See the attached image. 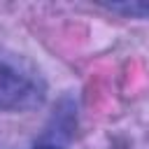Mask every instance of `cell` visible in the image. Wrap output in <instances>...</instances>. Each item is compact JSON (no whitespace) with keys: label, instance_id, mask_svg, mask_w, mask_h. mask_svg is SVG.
<instances>
[{"label":"cell","instance_id":"cell-1","mask_svg":"<svg viewBox=\"0 0 149 149\" xmlns=\"http://www.w3.org/2000/svg\"><path fill=\"white\" fill-rule=\"evenodd\" d=\"M47 98V81L37 65L21 54L0 49V109H35Z\"/></svg>","mask_w":149,"mask_h":149},{"label":"cell","instance_id":"cell-2","mask_svg":"<svg viewBox=\"0 0 149 149\" xmlns=\"http://www.w3.org/2000/svg\"><path fill=\"white\" fill-rule=\"evenodd\" d=\"M105 7L112 9V12H123L128 16H137V19L147 16V12H149V5L147 2H109Z\"/></svg>","mask_w":149,"mask_h":149},{"label":"cell","instance_id":"cell-3","mask_svg":"<svg viewBox=\"0 0 149 149\" xmlns=\"http://www.w3.org/2000/svg\"><path fill=\"white\" fill-rule=\"evenodd\" d=\"M35 149H63V147H58V144H37Z\"/></svg>","mask_w":149,"mask_h":149}]
</instances>
